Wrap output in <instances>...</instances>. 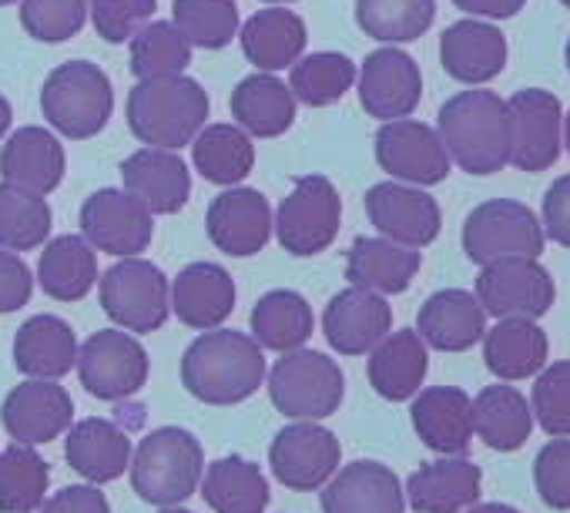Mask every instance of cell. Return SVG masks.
Instances as JSON below:
<instances>
[{"label":"cell","mask_w":570,"mask_h":513,"mask_svg":"<svg viewBox=\"0 0 570 513\" xmlns=\"http://www.w3.org/2000/svg\"><path fill=\"white\" fill-rule=\"evenodd\" d=\"M262 346L238 329H205L181 356V386L208 406H235L265 383Z\"/></svg>","instance_id":"6da1fadb"},{"label":"cell","mask_w":570,"mask_h":513,"mask_svg":"<svg viewBox=\"0 0 570 513\" xmlns=\"http://www.w3.org/2000/svg\"><path fill=\"white\" fill-rule=\"evenodd\" d=\"M436 135L466 175H497L510 165V108L497 91H460L443 101Z\"/></svg>","instance_id":"7a4b0ae2"},{"label":"cell","mask_w":570,"mask_h":513,"mask_svg":"<svg viewBox=\"0 0 570 513\" xmlns=\"http://www.w3.org/2000/svg\"><path fill=\"white\" fill-rule=\"evenodd\" d=\"M208 95L195 78H145L128 95V128L148 148H188L208 121Z\"/></svg>","instance_id":"3957f363"},{"label":"cell","mask_w":570,"mask_h":513,"mask_svg":"<svg viewBox=\"0 0 570 513\" xmlns=\"http://www.w3.org/2000/svg\"><path fill=\"white\" fill-rule=\"evenodd\" d=\"M131 490L151 506L185 503L205 473V450L185 426H161L131 450Z\"/></svg>","instance_id":"277c9868"},{"label":"cell","mask_w":570,"mask_h":513,"mask_svg":"<svg viewBox=\"0 0 570 513\" xmlns=\"http://www.w3.org/2000/svg\"><path fill=\"white\" fill-rule=\"evenodd\" d=\"M115 111L111 78L91 61L58 65L41 88V115L51 131L71 141L95 138L108 128Z\"/></svg>","instance_id":"5b68a950"},{"label":"cell","mask_w":570,"mask_h":513,"mask_svg":"<svg viewBox=\"0 0 570 513\" xmlns=\"http://www.w3.org/2000/svg\"><path fill=\"white\" fill-rule=\"evenodd\" d=\"M272 406L289 420H326L343 406L346 376L336 359L316 349L282 353L265 373Z\"/></svg>","instance_id":"8992f818"},{"label":"cell","mask_w":570,"mask_h":513,"mask_svg":"<svg viewBox=\"0 0 570 513\" xmlns=\"http://www.w3.org/2000/svg\"><path fill=\"white\" fill-rule=\"evenodd\" d=\"M343 225V198L326 175H303L296 178L293 191L282 198L272 231L278 245L296 255V259H313L326 251Z\"/></svg>","instance_id":"52a82bcc"},{"label":"cell","mask_w":570,"mask_h":513,"mask_svg":"<svg viewBox=\"0 0 570 513\" xmlns=\"http://www.w3.org/2000/svg\"><path fill=\"white\" fill-rule=\"evenodd\" d=\"M543 228L523 201L490 198L476 205L463 221V251L476 266L503 259H540Z\"/></svg>","instance_id":"ba28073f"},{"label":"cell","mask_w":570,"mask_h":513,"mask_svg":"<svg viewBox=\"0 0 570 513\" xmlns=\"http://www.w3.org/2000/svg\"><path fill=\"white\" fill-rule=\"evenodd\" d=\"M98 299L115 326L138 336L161 329L171 313L165 273L141 255L121 259L105 276H98Z\"/></svg>","instance_id":"9c48e42d"},{"label":"cell","mask_w":570,"mask_h":513,"mask_svg":"<svg viewBox=\"0 0 570 513\" xmlns=\"http://www.w3.org/2000/svg\"><path fill=\"white\" fill-rule=\"evenodd\" d=\"M78 379L81 386L105 403H125L135 393H141V386L148 383V349L138 343V336L131 333H118V329H101L91 333L85 339V346H78Z\"/></svg>","instance_id":"30bf717a"},{"label":"cell","mask_w":570,"mask_h":513,"mask_svg":"<svg viewBox=\"0 0 570 513\" xmlns=\"http://www.w3.org/2000/svg\"><path fill=\"white\" fill-rule=\"evenodd\" d=\"M343 446L336 433L320 426V420H296L282 426L268 446V466L272 476L299 493L320 490L330 483V476L340 470Z\"/></svg>","instance_id":"8fae6325"},{"label":"cell","mask_w":570,"mask_h":513,"mask_svg":"<svg viewBox=\"0 0 570 513\" xmlns=\"http://www.w3.org/2000/svg\"><path fill=\"white\" fill-rule=\"evenodd\" d=\"M557 286L537 259H503L480 266L476 303L493 319H540L550 313Z\"/></svg>","instance_id":"7c38bea8"},{"label":"cell","mask_w":570,"mask_h":513,"mask_svg":"<svg viewBox=\"0 0 570 513\" xmlns=\"http://www.w3.org/2000/svg\"><path fill=\"white\" fill-rule=\"evenodd\" d=\"M510 165L520 171H547L560 158L563 108L560 98L543 88H523L510 101Z\"/></svg>","instance_id":"4fadbf2b"},{"label":"cell","mask_w":570,"mask_h":513,"mask_svg":"<svg viewBox=\"0 0 570 513\" xmlns=\"http://www.w3.org/2000/svg\"><path fill=\"white\" fill-rule=\"evenodd\" d=\"M151 211L125 188H98L81 205V235L108 255L131 259L151 245Z\"/></svg>","instance_id":"5bb4252c"},{"label":"cell","mask_w":570,"mask_h":513,"mask_svg":"<svg viewBox=\"0 0 570 513\" xmlns=\"http://www.w3.org/2000/svg\"><path fill=\"white\" fill-rule=\"evenodd\" d=\"M376 161L396 181L420 188L446 181L453 165L436 128L413 118L383 121V128L376 131Z\"/></svg>","instance_id":"9a60e30c"},{"label":"cell","mask_w":570,"mask_h":513,"mask_svg":"<svg viewBox=\"0 0 570 513\" xmlns=\"http://www.w3.org/2000/svg\"><path fill=\"white\" fill-rule=\"evenodd\" d=\"M366 215L373 228L400 245L426 248L440 238L443 211L433 195L406 181H380L366 191Z\"/></svg>","instance_id":"2e32d148"},{"label":"cell","mask_w":570,"mask_h":513,"mask_svg":"<svg viewBox=\"0 0 570 513\" xmlns=\"http://www.w3.org/2000/svg\"><path fill=\"white\" fill-rule=\"evenodd\" d=\"M360 85V105L376 121H396L410 118L420 108L423 98V75L420 65L400 51V48H380L373 51L363 68L356 71Z\"/></svg>","instance_id":"e0dca14e"},{"label":"cell","mask_w":570,"mask_h":513,"mask_svg":"<svg viewBox=\"0 0 570 513\" xmlns=\"http://www.w3.org/2000/svg\"><path fill=\"white\" fill-rule=\"evenodd\" d=\"M0 423L14 443L41 446L58 440L75 423V399L55 379H24L4 396Z\"/></svg>","instance_id":"ac0fdd59"},{"label":"cell","mask_w":570,"mask_h":513,"mask_svg":"<svg viewBox=\"0 0 570 513\" xmlns=\"http://www.w3.org/2000/svg\"><path fill=\"white\" fill-rule=\"evenodd\" d=\"M212 245L232 259H252L272 238V205L258 188L232 185L205 211Z\"/></svg>","instance_id":"d6986e66"},{"label":"cell","mask_w":570,"mask_h":513,"mask_svg":"<svg viewBox=\"0 0 570 513\" xmlns=\"http://www.w3.org/2000/svg\"><path fill=\"white\" fill-rule=\"evenodd\" d=\"M386 333H393L390 303L360 286L336 293L323 313V336L340 356H366Z\"/></svg>","instance_id":"ffe728a7"},{"label":"cell","mask_w":570,"mask_h":513,"mask_svg":"<svg viewBox=\"0 0 570 513\" xmlns=\"http://www.w3.org/2000/svg\"><path fill=\"white\" fill-rule=\"evenodd\" d=\"M121 181L151 215H175L191 198V171L168 148H138L121 161Z\"/></svg>","instance_id":"44dd1931"},{"label":"cell","mask_w":570,"mask_h":513,"mask_svg":"<svg viewBox=\"0 0 570 513\" xmlns=\"http://www.w3.org/2000/svg\"><path fill=\"white\" fill-rule=\"evenodd\" d=\"M65 168L68 155L61 138L41 125L18 128L0 151V181L35 195H51L65 181Z\"/></svg>","instance_id":"7402d4cb"},{"label":"cell","mask_w":570,"mask_h":513,"mask_svg":"<svg viewBox=\"0 0 570 513\" xmlns=\"http://www.w3.org/2000/svg\"><path fill=\"white\" fill-rule=\"evenodd\" d=\"M440 65L460 85H487L507 68V38L487 21H456L440 38Z\"/></svg>","instance_id":"603a6c76"},{"label":"cell","mask_w":570,"mask_h":513,"mask_svg":"<svg viewBox=\"0 0 570 513\" xmlns=\"http://www.w3.org/2000/svg\"><path fill=\"white\" fill-rule=\"evenodd\" d=\"M238 45H242V55L248 65H255L258 71H285L293 68L303 51H306V41H309V31H306V21L282 8V4H268L265 11H255L242 28H238Z\"/></svg>","instance_id":"cb8c5ba5"},{"label":"cell","mask_w":570,"mask_h":513,"mask_svg":"<svg viewBox=\"0 0 570 513\" xmlns=\"http://www.w3.org/2000/svg\"><path fill=\"white\" fill-rule=\"evenodd\" d=\"M168 299L181 326L205 333L218 329L235 313V283L215 263H191L168 286Z\"/></svg>","instance_id":"d4e9b609"},{"label":"cell","mask_w":570,"mask_h":513,"mask_svg":"<svg viewBox=\"0 0 570 513\" xmlns=\"http://www.w3.org/2000/svg\"><path fill=\"white\" fill-rule=\"evenodd\" d=\"M413 430L433 453L463 456L473 443V399L456 386L420 389L413 406Z\"/></svg>","instance_id":"484cf974"},{"label":"cell","mask_w":570,"mask_h":513,"mask_svg":"<svg viewBox=\"0 0 570 513\" xmlns=\"http://www.w3.org/2000/svg\"><path fill=\"white\" fill-rule=\"evenodd\" d=\"M406 493L400 476L376 460L343 466L323 493V513H403Z\"/></svg>","instance_id":"4316f807"},{"label":"cell","mask_w":570,"mask_h":513,"mask_svg":"<svg viewBox=\"0 0 570 513\" xmlns=\"http://www.w3.org/2000/svg\"><path fill=\"white\" fill-rule=\"evenodd\" d=\"M423 266L420 248L390 241L383 235L370 238L360 235L346 251V279L350 286L380 293V296H400L413 286L416 273Z\"/></svg>","instance_id":"83f0119b"},{"label":"cell","mask_w":570,"mask_h":513,"mask_svg":"<svg viewBox=\"0 0 570 513\" xmlns=\"http://www.w3.org/2000/svg\"><path fill=\"white\" fill-rule=\"evenodd\" d=\"M416 333L440 353H466L487 333V313L466 289H440L416 313Z\"/></svg>","instance_id":"f1b7e54d"},{"label":"cell","mask_w":570,"mask_h":513,"mask_svg":"<svg viewBox=\"0 0 570 513\" xmlns=\"http://www.w3.org/2000/svg\"><path fill=\"white\" fill-rule=\"evenodd\" d=\"M483 470L466 456H443L423 463L406 480V500L416 513H463L480 500Z\"/></svg>","instance_id":"f546056e"},{"label":"cell","mask_w":570,"mask_h":513,"mask_svg":"<svg viewBox=\"0 0 570 513\" xmlns=\"http://www.w3.org/2000/svg\"><path fill=\"white\" fill-rule=\"evenodd\" d=\"M426 369H430V353L416 329L386 333L370 349V363H366L370 386L390 403L413 399L426 379Z\"/></svg>","instance_id":"4dcf8cb0"},{"label":"cell","mask_w":570,"mask_h":513,"mask_svg":"<svg viewBox=\"0 0 570 513\" xmlns=\"http://www.w3.org/2000/svg\"><path fill=\"white\" fill-rule=\"evenodd\" d=\"M65 460L78 476L101 486V483H111L121 473H128L131 440L118 423L101 420V416H88L68 430Z\"/></svg>","instance_id":"1f68e13d"},{"label":"cell","mask_w":570,"mask_h":513,"mask_svg":"<svg viewBox=\"0 0 570 513\" xmlns=\"http://www.w3.org/2000/svg\"><path fill=\"white\" fill-rule=\"evenodd\" d=\"M78 363V336L68 319L41 313L14 336V366L28 379H61Z\"/></svg>","instance_id":"d6a6232c"},{"label":"cell","mask_w":570,"mask_h":513,"mask_svg":"<svg viewBox=\"0 0 570 513\" xmlns=\"http://www.w3.org/2000/svg\"><path fill=\"white\" fill-rule=\"evenodd\" d=\"M232 118L248 138H278L296 121V98L289 85L268 71L248 75L232 91Z\"/></svg>","instance_id":"836d02e7"},{"label":"cell","mask_w":570,"mask_h":513,"mask_svg":"<svg viewBox=\"0 0 570 513\" xmlns=\"http://www.w3.org/2000/svg\"><path fill=\"white\" fill-rule=\"evenodd\" d=\"M547 333L537 319H497V326L483 333L487 369L503 383L537 376L547 366Z\"/></svg>","instance_id":"e575fe53"},{"label":"cell","mask_w":570,"mask_h":513,"mask_svg":"<svg viewBox=\"0 0 570 513\" xmlns=\"http://www.w3.org/2000/svg\"><path fill=\"white\" fill-rule=\"evenodd\" d=\"M35 279L51 299L78 303L98 283V248L85 235H58L45 245Z\"/></svg>","instance_id":"d590c367"},{"label":"cell","mask_w":570,"mask_h":513,"mask_svg":"<svg viewBox=\"0 0 570 513\" xmlns=\"http://www.w3.org/2000/svg\"><path fill=\"white\" fill-rule=\"evenodd\" d=\"M313 336V306L296 289H272L252 309V339L272 353L303 349Z\"/></svg>","instance_id":"8d00e7d4"},{"label":"cell","mask_w":570,"mask_h":513,"mask_svg":"<svg viewBox=\"0 0 570 513\" xmlns=\"http://www.w3.org/2000/svg\"><path fill=\"white\" fill-rule=\"evenodd\" d=\"M473 433L497 453L520 450L533 433V410L513 386H487L473 399Z\"/></svg>","instance_id":"74e56055"},{"label":"cell","mask_w":570,"mask_h":513,"mask_svg":"<svg viewBox=\"0 0 570 513\" xmlns=\"http://www.w3.org/2000/svg\"><path fill=\"white\" fill-rule=\"evenodd\" d=\"M198 483H202L205 503L215 513H265L268 496H272L262 466L235 453L205 466V476Z\"/></svg>","instance_id":"f35d334b"},{"label":"cell","mask_w":570,"mask_h":513,"mask_svg":"<svg viewBox=\"0 0 570 513\" xmlns=\"http://www.w3.org/2000/svg\"><path fill=\"white\" fill-rule=\"evenodd\" d=\"M195 171L212 185H238L255 168V145L238 125H205L191 141Z\"/></svg>","instance_id":"ab89813d"},{"label":"cell","mask_w":570,"mask_h":513,"mask_svg":"<svg viewBox=\"0 0 570 513\" xmlns=\"http://www.w3.org/2000/svg\"><path fill=\"white\" fill-rule=\"evenodd\" d=\"M356 71L360 68L343 51H316V55L299 58L289 68V91H293L296 105L330 108L353 91Z\"/></svg>","instance_id":"60d3db41"},{"label":"cell","mask_w":570,"mask_h":513,"mask_svg":"<svg viewBox=\"0 0 570 513\" xmlns=\"http://www.w3.org/2000/svg\"><path fill=\"white\" fill-rule=\"evenodd\" d=\"M436 21V0H356V24L380 45L420 41Z\"/></svg>","instance_id":"b9f144b4"},{"label":"cell","mask_w":570,"mask_h":513,"mask_svg":"<svg viewBox=\"0 0 570 513\" xmlns=\"http://www.w3.org/2000/svg\"><path fill=\"white\" fill-rule=\"evenodd\" d=\"M51 486L48 460L28 446L11 443L0 453V513H31L45 503Z\"/></svg>","instance_id":"7bdbcfd3"},{"label":"cell","mask_w":570,"mask_h":513,"mask_svg":"<svg viewBox=\"0 0 570 513\" xmlns=\"http://www.w3.org/2000/svg\"><path fill=\"white\" fill-rule=\"evenodd\" d=\"M51 221L55 215L45 195L0 181V248L31 251L45 245L51 235Z\"/></svg>","instance_id":"ee69618b"},{"label":"cell","mask_w":570,"mask_h":513,"mask_svg":"<svg viewBox=\"0 0 570 513\" xmlns=\"http://www.w3.org/2000/svg\"><path fill=\"white\" fill-rule=\"evenodd\" d=\"M171 24L178 34L202 51H222L238 34L235 0H171Z\"/></svg>","instance_id":"f6af8a7d"},{"label":"cell","mask_w":570,"mask_h":513,"mask_svg":"<svg viewBox=\"0 0 570 513\" xmlns=\"http://www.w3.org/2000/svg\"><path fill=\"white\" fill-rule=\"evenodd\" d=\"M131 75L138 81L145 78H165V75H185L191 65V45L178 34L171 21H148L131 34Z\"/></svg>","instance_id":"bcb514c9"},{"label":"cell","mask_w":570,"mask_h":513,"mask_svg":"<svg viewBox=\"0 0 570 513\" xmlns=\"http://www.w3.org/2000/svg\"><path fill=\"white\" fill-rule=\"evenodd\" d=\"M91 0H21V28L41 45L71 41L88 21Z\"/></svg>","instance_id":"7dc6e473"},{"label":"cell","mask_w":570,"mask_h":513,"mask_svg":"<svg viewBox=\"0 0 570 513\" xmlns=\"http://www.w3.org/2000/svg\"><path fill=\"white\" fill-rule=\"evenodd\" d=\"M530 410L543 433L570 436V363H553L537 373Z\"/></svg>","instance_id":"c3c4849f"},{"label":"cell","mask_w":570,"mask_h":513,"mask_svg":"<svg viewBox=\"0 0 570 513\" xmlns=\"http://www.w3.org/2000/svg\"><path fill=\"white\" fill-rule=\"evenodd\" d=\"M158 11V0H91L88 18L101 41L128 45L138 28H145Z\"/></svg>","instance_id":"681fc988"},{"label":"cell","mask_w":570,"mask_h":513,"mask_svg":"<svg viewBox=\"0 0 570 513\" xmlns=\"http://www.w3.org/2000/svg\"><path fill=\"white\" fill-rule=\"evenodd\" d=\"M533 483L550 510H570V440L553 436L533 460Z\"/></svg>","instance_id":"f907efd6"},{"label":"cell","mask_w":570,"mask_h":513,"mask_svg":"<svg viewBox=\"0 0 570 513\" xmlns=\"http://www.w3.org/2000/svg\"><path fill=\"white\" fill-rule=\"evenodd\" d=\"M35 296V276L18 251L0 248V316L21 313Z\"/></svg>","instance_id":"816d5d0a"},{"label":"cell","mask_w":570,"mask_h":513,"mask_svg":"<svg viewBox=\"0 0 570 513\" xmlns=\"http://www.w3.org/2000/svg\"><path fill=\"white\" fill-rule=\"evenodd\" d=\"M543 238L570 248V175H560L543 195Z\"/></svg>","instance_id":"f5cc1de1"},{"label":"cell","mask_w":570,"mask_h":513,"mask_svg":"<svg viewBox=\"0 0 570 513\" xmlns=\"http://www.w3.org/2000/svg\"><path fill=\"white\" fill-rule=\"evenodd\" d=\"M41 513H111L108 496L95 483H75L41 503Z\"/></svg>","instance_id":"db71d44e"},{"label":"cell","mask_w":570,"mask_h":513,"mask_svg":"<svg viewBox=\"0 0 570 513\" xmlns=\"http://www.w3.org/2000/svg\"><path fill=\"white\" fill-rule=\"evenodd\" d=\"M527 0H453V8L470 14V18H487V21H507L523 11Z\"/></svg>","instance_id":"11a10c76"},{"label":"cell","mask_w":570,"mask_h":513,"mask_svg":"<svg viewBox=\"0 0 570 513\" xmlns=\"http://www.w3.org/2000/svg\"><path fill=\"white\" fill-rule=\"evenodd\" d=\"M463 513H520V510L510 506V503H473V506H466Z\"/></svg>","instance_id":"9f6ffc18"},{"label":"cell","mask_w":570,"mask_h":513,"mask_svg":"<svg viewBox=\"0 0 570 513\" xmlns=\"http://www.w3.org/2000/svg\"><path fill=\"white\" fill-rule=\"evenodd\" d=\"M11 121H14V108L4 95H0V138L11 131Z\"/></svg>","instance_id":"6f0895ef"},{"label":"cell","mask_w":570,"mask_h":513,"mask_svg":"<svg viewBox=\"0 0 570 513\" xmlns=\"http://www.w3.org/2000/svg\"><path fill=\"white\" fill-rule=\"evenodd\" d=\"M560 138H563V145H567V151H570V111L563 115V128H560Z\"/></svg>","instance_id":"680465c9"},{"label":"cell","mask_w":570,"mask_h":513,"mask_svg":"<svg viewBox=\"0 0 570 513\" xmlns=\"http://www.w3.org/2000/svg\"><path fill=\"white\" fill-rule=\"evenodd\" d=\"M158 513H191V510H181V506H161Z\"/></svg>","instance_id":"91938a15"},{"label":"cell","mask_w":570,"mask_h":513,"mask_svg":"<svg viewBox=\"0 0 570 513\" xmlns=\"http://www.w3.org/2000/svg\"><path fill=\"white\" fill-rule=\"evenodd\" d=\"M262 4H293V0H262Z\"/></svg>","instance_id":"94428289"},{"label":"cell","mask_w":570,"mask_h":513,"mask_svg":"<svg viewBox=\"0 0 570 513\" xmlns=\"http://www.w3.org/2000/svg\"><path fill=\"white\" fill-rule=\"evenodd\" d=\"M8 4H18V0H0V8H8Z\"/></svg>","instance_id":"6125c7cd"},{"label":"cell","mask_w":570,"mask_h":513,"mask_svg":"<svg viewBox=\"0 0 570 513\" xmlns=\"http://www.w3.org/2000/svg\"><path fill=\"white\" fill-rule=\"evenodd\" d=\"M567 71H570V41H567Z\"/></svg>","instance_id":"be15d7a7"},{"label":"cell","mask_w":570,"mask_h":513,"mask_svg":"<svg viewBox=\"0 0 570 513\" xmlns=\"http://www.w3.org/2000/svg\"><path fill=\"white\" fill-rule=\"evenodd\" d=\"M560 4H563V8H567V11H570V0H560Z\"/></svg>","instance_id":"e7e4bbea"}]
</instances>
